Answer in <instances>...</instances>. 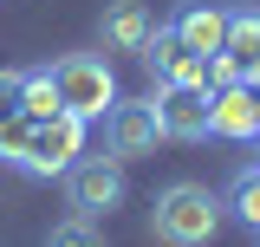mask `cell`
<instances>
[{
	"label": "cell",
	"instance_id": "1",
	"mask_svg": "<svg viewBox=\"0 0 260 247\" xmlns=\"http://www.w3.org/2000/svg\"><path fill=\"white\" fill-rule=\"evenodd\" d=\"M85 156V117H13L7 123V163H20L26 176H65L72 163Z\"/></svg>",
	"mask_w": 260,
	"mask_h": 247
},
{
	"label": "cell",
	"instance_id": "2",
	"mask_svg": "<svg viewBox=\"0 0 260 247\" xmlns=\"http://www.w3.org/2000/svg\"><path fill=\"white\" fill-rule=\"evenodd\" d=\"M221 221H228V208H221L215 189L169 182L156 202H150V241H162V247H208L221 234Z\"/></svg>",
	"mask_w": 260,
	"mask_h": 247
},
{
	"label": "cell",
	"instance_id": "3",
	"mask_svg": "<svg viewBox=\"0 0 260 247\" xmlns=\"http://www.w3.org/2000/svg\"><path fill=\"white\" fill-rule=\"evenodd\" d=\"M52 72V91H59V111L72 117H104L111 104H117V72L98 59V52H65L59 65H46Z\"/></svg>",
	"mask_w": 260,
	"mask_h": 247
},
{
	"label": "cell",
	"instance_id": "4",
	"mask_svg": "<svg viewBox=\"0 0 260 247\" xmlns=\"http://www.w3.org/2000/svg\"><path fill=\"white\" fill-rule=\"evenodd\" d=\"M59 182H65V208H72V215H85V221H104L111 208H124V195H130L124 163H117L111 150H104V156H78Z\"/></svg>",
	"mask_w": 260,
	"mask_h": 247
},
{
	"label": "cell",
	"instance_id": "5",
	"mask_svg": "<svg viewBox=\"0 0 260 247\" xmlns=\"http://www.w3.org/2000/svg\"><path fill=\"white\" fill-rule=\"evenodd\" d=\"M162 143V123H156V104L150 98H117L104 111V150L117 163H137V156H156Z\"/></svg>",
	"mask_w": 260,
	"mask_h": 247
},
{
	"label": "cell",
	"instance_id": "6",
	"mask_svg": "<svg viewBox=\"0 0 260 247\" xmlns=\"http://www.w3.org/2000/svg\"><path fill=\"white\" fill-rule=\"evenodd\" d=\"M156 123L169 143H202V137H215V104L202 85H156Z\"/></svg>",
	"mask_w": 260,
	"mask_h": 247
},
{
	"label": "cell",
	"instance_id": "7",
	"mask_svg": "<svg viewBox=\"0 0 260 247\" xmlns=\"http://www.w3.org/2000/svg\"><path fill=\"white\" fill-rule=\"evenodd\" d=\"M228 20H234V7H221V0H182L162 26L208 59V52H221V46H228Z\"/></svg>",
	"mask_w": 260,
	"mask_h": 247
},
{
	"label": "cell",
	"instance_id": "8",
	"mask_svg": "<svg viewBox=\"0 0 260 247\" xmlns=\"http://www.w3.org/2000/svg\"><path fill=\"white\" fill-rule=\"evenodd\" d=\"M137 59H143V72H150L156 85H202V52H195V46H182L162 20H156L150 46H143Z\"/></svg>",
	"mask_w": 260,
	"mask_h": 247
},
{
	"label": "cell",
	"instance_id": "9",
	"mask_svg": "<svg viewBox=\"0 0 260 247\" xmlns=\"http://www.w3.org/2000/svg\"><path fill=\"white\" fill-rule=\"evenodd\" d=\"M208 104H215V137H234V143L260 137V98L247 91V78L228 85V91H208Z\"/></svg>",
	"mask_w": 260,
	"mask_h": 247
},
{
	"label": "cell",
	"instance_id": "10",
	"mask_svg": "<svg viewBox=\"0 0 260 247\" xmlns=\"http://www.w3.org/2000/svg\"><path fill=\"white\" fill-rule=\"evenodd\" d=\"M98 33H104V46H111V52H143V46H150V33H156V20H150V7H143V0H111V7H104V20H98Z\"/></svg>",
	"mask_w": 260,
	"mask_h": 247
},
{
	"label": "cell",
	"instance_id": "11",
	"mask_svg": "<svg viewBox=\"0 0 260 247\" xmlns=\"http://www.w3.org/2000/svg\"><path fill=\"white\" fill-rule=\"evenodd\" d=\"M221 208L247 234H260V163H247V169H234V182H228V195H221Z\"/></svg>",
	"mask_w": 260,
	"mask_h": 247
},
{
	"label": "cell",
	"instance_id": "12",
	"mask_svg": "<svg viewBox=\"0 0 260 247\" xmlns=\"http://www.w3.org/2000/svg\"><path fill=\"white\" fill-rule=\"evenodd\" d=\"M228 59L241 65V72H254L260 65V7H234V20H228Z\"/></svg>",
	"mask_w": 260,
	"mask_h": 247
},
{
	"label": "cell",
	"instance_id": "13",
	"mask_svg": "<svg viewBox=\"0 0 260 247\" xmlns=\"http://www.w3.org/2000/svg\"><path fill=\"white\" fill-rule=\"evenodd\" d=\"M46 247H111V241H104V228H98V221L72 215V221H59V228L46 234Z\"/></svg>",
	"mask_w": 260,
	"mask_h": 247
},
{
	"label": "cell",
	"instance_id": "14",
	"mask_svg": "<svg viewBox=\"0 0 260 247\" xmlns=\"http://www.w3.org/2000/svg\"><path fill=\"white\" fill-rule=\"evenodd\" d=\"M26 117H59V91H52V72L39 65V72H26Z\"/></svg>",
	"mask_w": 260,
	"mask_h": 247
},
{
	"label": "cell",
	"instance_id": "15",
	"mask_svg": "<svg viewBox=\"0 0 260 247\" xmlns=\"http://www.w3.org/2000/svg\"><path fill=\"white\" fill-rule=\"evenodd\" d=\"M26 117V72H0V123Z\"/></svg>",
	"mask_w": 260,
	"mask_h": 247
},
{
	"label": "cell",
	"instance_id": "16",
	"mask_svg": "<svg viewBox=\"0 0 260 247\" xmlns=\"http://www.w3.org/2000/svg\"><path fill=\"white\" fill-rule=\"evenodd\" d=\"M0 163H7V123H0Z\"/></svg>",
	"mask_w": 260,
	"mask_h": 247
},
{
	"label": "cell",
	"instance_id": "17",
	"mask_svg": "<svg viewBox=\"0 0 260 247\" xmlns=\"http://www.w3.org/2000/svg\"><path fill=\"white\" fill-rule=\"evenodd\" d=\"M254 247H260V234H254Z\"/></svg>",
	"mask_w": 260,
	"mask_h": 247
}]
</instances>
